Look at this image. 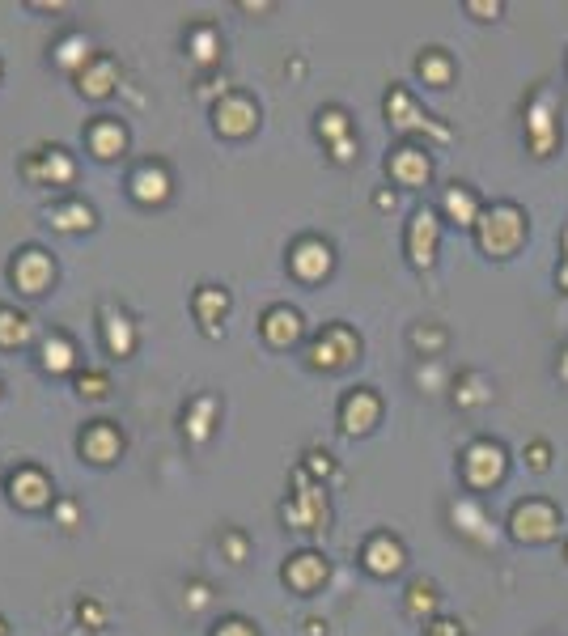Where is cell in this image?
Returning <instances> with one entry per match:
<instances>
[{
    "label": "cell",
    "instance_id": "39",
    "mask_svg": "<svg viewBox=\"0 0 568 636\" xmlns=\"http://www.w3.org/2000/svg\"><path fill=\"white\" fill-rule=\"evenodd\" d=\"M530 467H535V471L547 467V446H543V441H535V446H530Z\"/></svg>",
    "mask_w": 568,
    "mask_h": 636
},
{
    "label": "cell",
    "instance_id": "34",
    "mask_svg": "<svg viewBox=\"0 0 568 636\" xmlns=\"http://www.w3.org/2000/svg\"><path fill=\"white\" fill-rule=\"evenodd\" d=\"M51 514H56V522H60L64 530H73L77 518H81V505H77V501H56V505H51Z\"/></svg>",
    "mask_w": 568,
    "mask_h": 636
},
{
    "label": "cell",
    "instance_id": "32",
    "mask_svg": "<svg viewBox=\"0 0 568 636\" xmlns=\"http://www.w3.org/2000/svg\"><path fill=\"white\" fill-rule=\"evenodd\" d=\"M106 386H111V382H106V374H81V378H77V391H81L85 399H102Z\"/></svg>",
    "mask_w": 568,
    "mask_h": 636
},
{
    "label": "cell",
    "instance_id": "21",
    "mask_svg": "<svg viewBox=\"0 0 568 636\" xmlns=\"http://www.w3.org/2000/svg\"><path fill=\"white\" fill-rule=\"evenodd\" d=\"M429 157H424V149H412V145H407V149H399L395 157H390V174H395V179L403 183V187H412V183H424V179H429Z\"/></svg>",
    "mask_w": 568,
    "mask_h": 636
},
{
    "label": "cell",
    "instance_id": "9",
    "mask_svg": "<svg viewBox=\"0 0 568 636\" xmlns=\"http://www.w3.org/2000/svg\"><path fill=\"white\" fill-rule=\"evenodd\" d=\"M81 454L90 458L94 467H106V463H115V458L123 454V433L115 429L111 420H94L90 429L81 433Z\"/></svg>",
    "mask_w": 568,
    "mask_h": 636
},
{
    "label": "cell",
    "instance_id": "12",
    "mask_svg": "<svg viewBox=\"0 0 568 636\" xmlns=\"http://www.w3.org/2000/svg\"><path fill=\"white\" fill-rule=\"evenodd\" d=\"M437 234H441V225L429 208L416 212L412 217V229H407V251H412V263L416 268H429L433 255H437Z\"/></svg>",
    "mask_w": 568,
    "mask_h": 636
},
{
    "label": "cell",
    "instance_id": "28",
    "mask_svg": "<svg viewBox=\"0 0 568 636\" xmlns=\"http://www.w3.org/2000/svg\"><path fill=\"white\" fill-rule=\"evenodd\" d=\"M187 47H191V56L200 60V64H212V60L221 56V34H217V26H191Z\"/></svg>",
    "mask_w": 568,
    "mask_h": 636
},
{
    "label": "cell",
    "instance_id": "4",
    "mask_svg": "<svg viewBox=\"0 0 568 636\" xmlns=\"http://www.w3.org/2000/svg\"><path fill=\"white\" fill-rule=\"evenodd\" d=\"M212 123H217L221 136H246V132H255L259 111L246 94H225L217 106H212Z\"/></svg>",
    "mask_w": 568,
    "mask_h": 636
},
{
    "label": "cell",
    "instance_id": "3",
    "mask_svg": "<svg viewBox=\"0 0 568 636\" xmlns=\"http://www.w3.org/2000/svg\"><path fill=\"white\" fill-rule=\"evenodd\" d=\"M361 352V340L348 327H327L318 335V344L310 348V365L314 369H340Z\"/></svg>",
    "mask_w": 568,
    "mask_h": 636
},
{
    "label": "cell",
    "instance_id": "16",
    "mask_svg": "<svg viewBox=\"0 0 568 636\" xmlns=\"http://www.w3.org/2000/svg\"><path fill=\"white\" fill-rule=\"evenodd\" d=\"M85 140H90V153L98 162H111V157H123V149H128V128L119 119H98L90 123Z\"/></svg>",
    "mask_w": 568,
    "mask_h": 636
},
{
    "label": "cell",
    "instance_id": "6",
    "mask_svg": "<svg viewBox=\"0 0 568 636\" xmlns=\"http://www.w3.org/2000/svg\"><path fill=\"white\" fill-rule=\"evenodd\" d=\"M297 484H301V492H297L293 505H284V518H289L293 526H301V530H323V522H327L323 488H310L306 484V471H297Z\"/></svg>",
    "mask_w": 568,
    "mask_h": 636
},
{
    "label": "cell",
    "instance_id": "1",
    "mask_svg": "<svg viewBox=\"0 0 568 636\" xmlns=\"http://www.w3.org/2000/svg\"><path fill=\"white\" fill-rule=\"evenodd\" d=\"M475 225H479V246L492 255H509L526 234V221L513 204H501L496 212H488V217H479Z\"/></svg>",
    "mask_w": 568,
    "mask_h": 636
},
{
    "label": "cell",
    "instance_id": "41",
    "mask_svg": "<svg viewBox=\"0 0 568 636\" xmlns=\"http://www.w3.org/2000/svg\"><path fill=\"white\" fill-rule=\"evenodd\" d=\"M429 636H463V632H458V624H446V620H441V624L429 628Z\"/></svg>",
    "mask_w": 568,
    "mask_h": 636
},
{
    "label": "cell",
    "instance_id": "30",
    "mask_svg": "<svg viewBox=\"0 0 568 636\" xmlns=\"http://www.w3.org/2000/svg\"><path fill=\"white\" fill-rule=\"evenodd\" d=\"M318 136L331 140V145L348 140V115H344V111H335V106H331V111H323V115H318Z\"/></svg>",
    "mask_w": 568,
    "mask_h": 636
},
{
    "label": "cell",
    "instance_id": "26",
    "mask_svg": "<svg viewBox=\"0 0 568 636\" xmlns=\"http://www.w3.org/2000/svg\"><path fill=\"white\" fill-rule=\"evenodd\" d=\"M77 365V348L68 335H47L43 340V369L47 374H68Z\"/></svg>",
    "mask_w": 568,
    "mask_h": 636
},
{
    "label": "cell",
    "instance_id": "27",
    "mask_svg": "<svg viewBox=\"0 0 568 636\" xmlns=\"http://www.w3.org/2000/svg\"><path fill=\"white\" fill-rule=\"evenodd\" d=\"M30 318L13 306H0V348H22L30 340Z\"/></svg>",
    "mask_w": 568,
    "mask_h": 636
},
{
    "label": "cell",
    "instance_id": "20",
    "mask_svg": "<svg viewBox=\"0 0 568 636\" xmlns=\"http://www.w3.org/2000/svg\"><path fill=\"white\" fill-rule=\"evenodd\" d=\"M365 569L378 573V577L399 573V569H403V547H399V539H390V535H374V539H369V543H365Z\"/></svg>",
    "mask_w": 568,
    "mask_h": 636
},
{
    "label": "cell",
    "instance_id": "37",
    "mask_svg": "<svg viewBox=\"0 0 568 636\" xmlns=\"http://www.w3.org/2000/svg\"><path fill=\"white\" fill-rule=\"evenodd\" d=\"M77 620L90 624V628H102V607H98V603H81V607H77Z\"/></svg>",
    "mask_w": 568,
    "mask_h": 636
},
{
    "label": "cell",
    "instance_id": "14",
    "mask_svg": "<svg viewBox=\"0 0 568 636\" xmlns=\"http://www.w3.org/2000/svg\"><path fill=\"white\" fill-rule=\"evenodd\" d=\"M102 344L111 357H132V348H136V327H132V318L115 310V306H102Z\"/></svg>",
    "mask_w": 568,
    "mask_h": 636
},
{
    "label": "cell",
    "instance_id": "13",
    "mask_svg": "<svg viewBox=\"0 0 568 636\" xmlns=\"http://www.w3.org/2000/svg\"><path fill=\"white\" fill-rule=\"evenodd\" d=\"M128 187H132L136 204H162L170 196V170L162 162H145V166H136Z\"/></svg>",
    "mask_w": 568,
    "mask_h": 636
},
{
    "label": "cell",
    "instance_id": "35",
    "mask_svg": "<svg viewBox=\"0 0 568 636\" xmlns=\"http://www.w3.org/2000/svg\"><path fill=\"white\" fill-rule=\"evenodd\" d=\"M221 547H225L229 564H242V556H246V539H242V535H225V539H221Z\"/></svg>",
    "mask_w": 568,
    "mask_h": 636
},
{
    "label": "cell",
    "instance_id": "18",
    "mask_svg": "<svg viewBox=\"0 0 568 636\" xmlns=\"http://www.w3.org/2000/svg\"><path fill=\"white\" fill-rule=\"evenodd\" d=\"M77 85H81V94L85 98H106L119 85V64L111 56H94L90 64L77 73Z\"/></svg>",
    "mask_w": 568,
    "mask_h": 636
},
{
    "label": "cell",
    "instance_id": "29",
    "mask_svg": "<svg viewBox=\"0 0 568 636\" xmlns=\"http://www.w3.org/2000/svg\"><path fill=\"white\" fill-rule=\"evenodd\" d=\"M446 208H450V217H454V221H463V225H475V221H479L475 196H471L467 187H458V183L446 191Z\"/></svg>",
    "mask_w": 568,
    "mask_h": 636
},
{
    "label": "cell",
    "instance_id": "19",
    "mask_svg": "<svg viewBox=\"0 0 568 636\" xmlns=\"http://www.w3.org/2000/svg\"><path fill=\"white\" fill-rule=\"evenodd\" d=\"M263 340H268L272 348H289L301 340V314L289 310V306H272L268 314H263Z\"/></svg>",
    "mask_w": 568,
    "mask_h": 636
},
{
    "label": "cell",
    "instance_id": "44",
    "mask_svg": "<svg viewBox=\"0 0 568 636\" xmlns=\"http://www.w3.org/2000/svg\"><path fill=\"white\" fill-rule=\"evenodd\" d=\"M5 632H9V628H5V620H0V636H5Z\"/></svg>",
    "mask_w": 568,
    "mask_h": 636
},
{
    "label": "cell",
    "instance_id": "5",
    "mask_svg": "<svg viewBox=\"0 0 568 636\" xmlns=\"http://www.w3.org/2000/svg\"><path fill=\"white\" fill-rule=\"evenodd\" d=\"M463 471L475 488H492L505 475V450L496 446V441H475L463 458Z\"/></svg>",
    "mask_w": 568,
    "mask_h": 636
},
{
    "label": "cell",
    "instance_id": "17",
    "mask_svg": "<svg viewBox=\"0 0 568 636\" xmlns=\"http://www.w3.org/2000/svg\"><path fill=\"white\" fill-rule=\"evenodd\" d=\"M378 412H382V403H378L374 391H352L344 399V408H340V420H344L348 433H369L378 424Z\"/></svg>",
    "mask_w": 568,
    "mask_h": 636
},
{
    "label": "cell",
    "instance_id": "8",
    "mask_svg": "<svg viewBox=\"0 0 568 636\" xmlns=\"http://www.w3.org/2000/svg\"><path fill=\"white\" fill-rule=\"evenodd\" d=\"M73 174H77V166H73V157H68L64 149H39L26 162V179L47 183V187H68V183H73Z\"/></svg>",
    "mask_w": 568,
    "mask_h": 636
},
{
    "label": "cell",
    "instance_id": "38",
    "mask_svg": "<svg viewBox=\"0 0 568 636\" xmlns=\"http://www.w3.org/2000/svg\"><path fill=\"white\" fill-rule=\"evenodd\" d=\"M187 594H191V598H187L191 607H204V603H208V586H204V581H191V590H187Z\"/></svg>",
    "mask_w": 568,
    "mask_h": 636
},
{
    "label": "cell",
    "instance_id": "42",
    "mask_svg": "<svg viewBox=\"0 0 568 636\" xmlns=\"http://www.w3.org/2000/svg\"><path fill=\"white\" fill-rule=\"evenodd\" d=\"M306 632H310V636H323V632H327V624H318V620H310V624H306Z\"/></svg>",
    "mask_w": 568,
    "mask_h": 636
},
{
    "label": "cell",
    "instance_id": "22",
    "mask_svg": "<svg viewBox=\"0 0 568 636\" xmlns=\"http://www.w3.org/2000/svg\"><path fill=\"white\" fill-rule=\"evenodd\" d=\"M47 221H51V229H60V234H81V229H94V208L73 200V204L51 208Z\"/></svg>",
    "mask_w": 568,
    "mask_h": 636
},
{
    "label": "cell",
    "instance_id": "11",
    "mask_svg": "<svg viewBox=\"0 0 568 636\" xmlns=\"http://www.w3.org/2000/svg\"><path fill=\"white\" fill-rule=\"evenodd\" d=\"M289 268L301 280H323L331 272V246L323 238H301L289 251Z\"/></svg>",
    "mask_w": 568,
    "mask_h": 636
},
{
    "label": "cell",
    "instance_id": "24",
    "mask_svg": "<svg viewBox=\"0 0 568 636\" xmlns=\"http://www.w3.org/2000/svg\"><path fill=\"white\" fill-rule=\"evenodd\" d=\"M51 56H56V64L68 68V73H81V68L94 60V43L85 39V34H68V39L56 43V51H51Z\"/></svg>",
    "mask_w": 568,
    "mask_h": 636
},
{
    "label": "cell",
    "instance_id": "10",
    "mask_svg": "<svg viewBox=\"0 0 568 636\" xmlns=\"http://www.w3.org/2000/svg\"><path fill=\"white\" fill-rule=\"evenodd\" d=\"M9 497L22 509H43V505H51V480L39 467H17L9 480Z\"/></svg>",
    "mask_w": 568,
    "mask_h": 636
},
{
    "label": "cell",
    "instance_id": "7",
    "mask_svg": "<svg viewBox=\"0 0 568 636\" xmlns=\"http://www.w3.org/2000/svg\"><path fill=\"white\" fill-rule=\"evenodd\" d=\"M556 509L552 505H543V501H530V505H518L513 509V535L526 539V543H543V539H552L556 535Z\"/></svg>",
    "mask_w": 568,
    "mask_h": 636
},
{
    "label": "cell",
    "instance_id": "25",
    "mask_svg": "<svg viewBox=\"0 0 568 636\" xmlns=\"http://www.w3.org/2000/svg\"><path fill=\"white\" fill-rule=\"evenodd\" d=\"M229 310V293L217 289V285H204L200 293H195V314H200V323L208 335H217V318Z\"/></svg>",
    "mask_w": 568,
    "mask_h": 636
},
{
    "label": "cell",
    "instance_id": "31",
    "mask_svg": "<svg viewBox=\"0 0 568 636\" xmlns=\"http://www.w3.org/2000/svg\"><path fill=\"white\" fill-rule=\"evenodd\" d=\"M420 73L429 77V81L437 85V90H441V85H450V60L441 56V51H424V60H420Z\"/></svg>",
    "mask_w": 568,
    "mask_h": 636
},
{
    "label": "cell",
    "instance_id": "43",
    "mask_svg": "<svg viewBox=\"0 0 568 636\" xmlns=\"http://www.w3.org/2000/svg\"><path fill=\"white\" fill-rule=\"evenodd\" d=\"M564 246H568V238H564ZM560 285H564V289H568V272H564V276H560Z\"/></svg>",
    "mask_w": 568,
    "mask_h": 636
},
{
    "label": "cell",
    "instance_id": "36",
    "mask_svg": "<svg viewBox=\"0 0 568 636\" xmlns=\"http://www.w3.org/2000/svg\"><path fill=\"white\" fill-rule=\"evenodd\" d=\"M420 607H424V611H433V607H437V598H433L429 586H412V611H420Z\"/></svg>",
    "mask_w": 568,
    "mask_h": 636
},
{
    "label": "cell",
    "instance_id": "40",
    "mask_svg": "<svg viewBox=\"0 0 568 636\" xmlns=\"http://www.w3.org/2000/svg\"><path fill=\"white\" fill-rule=\"evenodd\" d=\"M310 471H314V475H327V471H331V458H327V454H310Z\"/></svg>",
    "mask_w": 568,
    "mask_h": 636
},
{
    "label": "cell",
    "instance_id": "2",
    "mask_svg": "<svg viewBox=\"0 0 568 636\" xmlns=\"http://www.w3.org/2000/svg\"><path fill=\"white\" fill-rule=\"evenodd\" d=\"M9 276H13V285L22 289L26 297H39V293L51 289V280H56V263H51V255L39 251V246H26V251L13 259Z\"/></svg>",
    "mask_w": 568,
    "mask_h": 636
},
{
    "label": "cell",
    "instance_id": "15",
    "mask_svg": "<svg viewBox=\"0 0 568 636\" xmlns=\"http://www.w3.org/2000/svg\"><path fill=\"white\" fill-rule=\"evenodd\" d=\"M284 581H289L297 594H310L327 581V560L318 552H297L289 564H284Z\"/></svg>",
    "mask_w": 568,
    "mask_h": 636
},
{
    "label": "cell",
    "instance_id": "23",
    "mask_svg": "<svg viewBox=\"0 0 568 636\" xmlns=\"http://www.w3.org/2000/svg\"><path fill=\"white\" fill-rule=\"evenodd\" d=\"M212 420H217V399H212V395H200V399H195L191 408L183 412V433H187L191 441H208Z\"/></svg>",
    "mask_w": 568,
    "mask_h": 636
},
{
    "label": "cell",
    "instance_id": "33",
    "mask_svg": "<svg viewBox=\"0 0 568 636\" xmlns=\"http://www.w3.org/2000/svg\"><path fill=\"white\" fill-rule=\"evenodd\" d=\"M212 636H259V632H255V624H246L242 615H229V620L217 624V632H212Z\"/></svg>",
    "mask_w": 568,
    "mask_h": 636
}]
</instances>
